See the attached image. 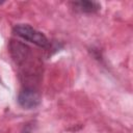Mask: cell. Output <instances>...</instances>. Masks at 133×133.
I'll use <instances>...</instances> for the list:
<instances>
[{
    "label": "cell",
    "mask_w": 133,
    "mask_h": 133,
    "mask_svg": "<svg viewBox=\"0 0 133 133\" xmlns=\"http://www.w3.org/2000/svg\"><path fill=\"white\" fill-rule=\"evenodd\" d=\"M14 32L21 38L28 41V42L36 45L37 47L47 48L49 46V41L46 37V35L44 33H42L41 31L34 29L30 25L18 24L14 27Z\"/></svg>",
    "instance_id": "7a4b0ae2"
},
{
    "label": "cell",
    "mask_w": 133,
    "mask_h": 133,
    "mask_svg": "<svg viewBox=\"0 0 133 133\" xmlns=\"http://www.w3.org/2000/svg\"><path fill=\"white\" fill-rule=\"evenodd\" d=\"M72 4L76 10L86 14L96 12L100 9V4L95 1H75Z\"/></svg>",
    "instance_id": "277c9868"
},
{
    "label": "cell",
    "mask_w": 133,
    "mask_h": 133,
    "mask_svg": "<svg viewBox=\"0 0 133 133\" xmlns=\"http://www.w3.org/2000/svg\"><path fill=\"white\" fill-rule=\"evenodd\" d=\"M18 102L25 109H33L39 105L41 95L33 87H24L18 96Z\"/></svg>",
    "instance_id": "3957f363"
},
{
    "label": "cell",
    "mask_w": 133,
    "mask_h": 133,
    "mask_svg": "<svg viewBox=\"0 0 133 133\" xmlns=\"http://www.w3.org/2000/svg\"><path fill=\"white\" fill-rule=\"evenodd\" d=\"M1 3H2V2H0V4H1Z\"/></svg>",
    "instance_id": "5b68a950"
},
{
    "label": "cell",
    "mask_w": 133,
    "mask_h": 133,
    "mask_svg": "<svg viewBox=\"0 0 133 133\" xmlns=\"http://www.w3.org/2000/svg\"><path fill=\"white\" fill-rule=\"evenodd\" d=\"M9 49L12 59L20 69L21 77L24 78L25 81L31 80V83H33V80L39 75L41 64L34 60L35 57L33 56L31 49L19 41H11Z\"/></svg>",
    "instance_id": "6da1fadb"
}]
</instances>
